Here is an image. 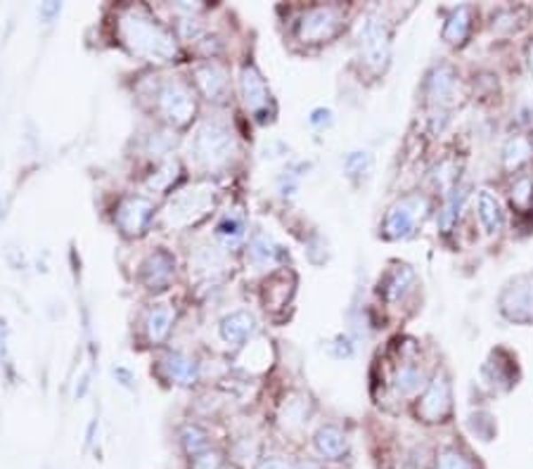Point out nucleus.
<instances>
[{
    "label": "nucleus",
    "mask_w": 533,
    "mask_h": 469,
    "mask_svg": "<svg viewBox=\"0 0 533 469\" xmlns=\"http://www.w3.org/2000/svg\"><path fill=\"white\" fill-rule=\"evenodd\" d=\"M116 34L136 58H143L154 65H169L178 58L176 36L145 8L130 5L121 10V15L116 20Z\"/></svg>",
    "instance_id": "obj_1"
},
{
    "label": "nucleus",
    "mask_w": 533,
    "mask_h": 469,
    "mask_svg": "<svg viewBox=\"0 0 533 469\" xmlns=\"http://www.w3.org/2000/svg\"><path fill=\"white\" fill-rule=\"evenodd\" d=\"M218 192L211 183H195L190 188L176 192L161 211V225L169 231H185L202 223L211 211L216 209Z\"/></svg>",
    "instance_id": "obj_2"
},
{
    "label": "nucleus",
    "mask_w": 533,
    "mask_h": 469,
    "mask_svg": "<svg viewBox=\"0 0 533 469\" xmlns=\"http://www.w3.org/2000/svg\"><path fill=\"white\" fill-rule=\"evenodd\" d=\"M157 109L173 129H185L197 116L195 90L183 79H166L157 88Z\"/></svg>",
    "instance_id": "obj_3"
},
{
    "label": "nucleus",
    "mask_w": 533,
    "mask_h": 469,
    "mask_svg": "<svg viewBox=\"0 0 533 469\" xmlns=\"http://www.w3.org/2000/svg\"><path fill=\"white\" fill-rule=\"evenodd\" d=\"M238 150L235 136L225 123L207 121L197 130L195 137V157L204 168L225 167Z\"/></svg>",
    "instance_id": "obj_4"
},
{
    "label": "nucleus",
    "mask_w": 533,
    "mask_h": 469,
    "mask_svg": "<svg viewBox=\"0 0 533 469\" xmlns=\"http://www.w3.org/2000/svg\"><path fill=\"white\" fill-rule=\"evenodd\" d=\"M358 43H361V55L365 65H370L372 69L387 66L391 52V34L382 17L368 15L363 20L358 27Z\"/></svg>",
    "instance_id": "obj_5"
},
{
    "label": "nucleus",
    "mask_w": 533,
    "mask_h": 469,
    "mask_svg": "<svg viewBox=\"0 0 533 469\" xmlns=\"http://www.w3.org/2000/svg\"><path fill=\"white\" fill-rule=\"evenodd\" d=\"M427 209H429V204H427L425 197L408 195L398 199L384 218V235L389 239L411 238L418 223H422Z\"/></svg>",
    "instance_id": "obj_6"
},
{
    "label": "nucleus",
    "mask_w": 533,
    "mask_h": 469,
    "mask_svg": "<svg viewBox=\"0 0 533 469\" xmlns=\"http://www.w3.org/2000/svg\"><path fill=\"white\" fill-rule=\"evenodd\" d=\"M500 313L510 323L533 325V275H519L500 294Z\"/></svg>",
    "instance_id": "obj_7"
},
{
    "label": "nucleus",
    "mask_w": 533,
    "mask_h": 469,
    "mask_svg": "<svg viewBox=\"0 0 533 469\" xmlns=\"http://www.w3.org/2000/svg\"><path fill=\"white\" fill-rule=\"evenodd\" d=\"M344 17L337 8H310L296 24V36L303 43H325L341 31Z\"/></svg>",
    "instance_id": "obj_8"
},
{
    "label": "nucleus",
    "mask_w": 533,
    "mask_h": 469,
    "mask_svg": "<svg viewBox=\"0 0 533 469\" xmlns=\"http://www.w3.org/2000/svg\"><path fill=\"white\" fill-rule=\"evenodd\" d=\"M453 410V394H451V379L446 372H436L434 379L427 384L425 396L418 403V418L427 425L446 422Z\"/></svg>",
    "instance_id": "obj_9"
},
{
    "label": "nucleus",
    "mask_w": 533,
    "mask_h": 469,
    "mask_svg": "<svg viewBox=\"0 0 533 469\" xmlns=\"http://www.w3.org/2000/svg\"><path fill=\"white\" fill-rule=\"evenodd\" d=\"M154 218V204L147 197L133 195L121 199L116 209V225L126 238H140L150 228Z\"/></svg>",
    "instance_id": "obj_10"
},
{
    "label": "nucleus",
    "mask_w": 533,
    "mask_h": 469,
    "mask_svg": "<svg viewBox=\"0 0 533 469\" xmlns=\"http://www.w3.org/2000/svg\"><path fill=\"white\" fill-rule=\"evenodd\" d=\"M173 277H176V259L166 249L152 252L143 261V266H140V282L150 292H164V289H169Z\"/></svg>",
    "instance_id": "obj_11"
},
{
    "label": "nucleus",
    "mask_w": 533,
    "mask_h": 469,
    "mask_svg": "<svg viewBox=\"0 0 533 469\" xmlns=\"http://www.w3.org/2000/svg\"><path fill=\"white\" fill-rule=\"evenodd\" d=\"M239 90H242L247 112L263 119L273 100H270V90H268L266 81H263L261 72L254 65H245V69L239 74Z\"/></svg>",
    "instance_id": "obj_12"
},
{
    "label": "nucleus",
    "mask_w": 533,
    "mask_h": 469,
    "mask_svg": "<svg viewBox=\"0 0 533 469\" xmlns=\"http://www.w3.org/2000/svg\"><path fill=\"white\" fill-rule=\"evenodd\" d=\"M195 86L209 102H223L231 90V79L223 66L216 62H207L195 69Z\"/></svg>",
    "instance_id": "obj_13"
},
{
    "label": "nucleus",
    "mask_w": 533,
    "mask_h": 469,
    "mask_svg": "<svg viewBox=\"0 0 533 469\" xmlns=\"http://www.w3.org/2000/svg\"><path fill=\"white\" fill-rule=\"evenodd\" d=\"M221 340L231 347H245L247 341L252 340V334L256 332V318L249 310H235L231 316H225L221 320Z\"/></svg>",
    "instance_id": "obj_14"
},
{
    "label": "nucleus",
    "mask_w": 533,
    "mask_h": 469,
    "mask_svg": "<svg viewBox=\"0 0 533 469\" xmlns=\"http://www.w3.org/2000/svg\"><path fill=\"white\" fill-rule=\"evenodd\" d=\"M313 446L320 453V457L330 462H339L344 460L346 455H349V439H346V434L334 425H325L320 426L313 436Z\"/></svg>",
    "instance_id": "obj_15"
},
{
    "label": "nucleus",
    "mask_w": 533,
    "mask_h": 469,
    "mask_svg": "<svg viewBox=\"0 0 533 469\" xmlns=\"http://www.w3.org/2000/svg\"><path fill=\"white\" fill-rule=\"evenodd\" d=\"M161 363H164V372L171 382L181 384V387H192L200 382V363L192 356L173 351Z\"/></svg>",
    "instance_id": "obj_16"
},
{
    "label": "nucleus",
    "mask_w": 533,
    "mask_h": 469,
    "mask_svg": "<svg viewBox=\"0 0 533 469\" xmlns=\"http://www.w3.org/2000/svg\"><path fill=\"white\" fill-rule=\"evenodd\" d=\"M176 323V310L169 303H157L154 309L147 310L145 316V334L152 344H164Z\"/></svg>",
    "instance_id": "obj_17"
},
{
    "label": "nucleus",
    "mask_w": 533,
    "mask_h": 469,
    "mask_svg": "<svg viewBox=\"0 0 533 469\" xmlns=\"http://www.w3.org/2000/svg\"><path fill=\"white\" fill-rule=\"evenodd\" d=\"M455 93H458V76L451 66H439L429 79V98L439 107L453 105Z\"/></svg>",
    "instance_id": "obj_18"
},
{
    "label": "nucleus",
    "mask_w": 533,
    "mask_h": 469,
    "mask_svg": "<svg viewBox=\"0 0 533 469\" xmlns=\"http://www.w3.org/2000/svg\"><path fill=\"white\" fill-rule=\"evenodd\" d=\"M476 214H479V221L486 228V232H498L503 228V209H500V202L490 190H482L476 197Z\"/></svg>",
    "instance_id": "obj_19"
},
{
    "label": "nucleus",
    "mask_w": 533,
    "mask_h": 469,
    "mask_svg": "<svg viewBox=\"0 0 533 469\" xmlns=\"http://www.w3.org/2000/svg\"><path fill=\"white\" fill-rule=\"evenodd\" d=\"M469 29H472V10L467 5L453 10L443 27V41L451 45H460L467 41Z\"/></svg>",
    "instance_id": "obj_20"
},
{
    "label": "nucleus",
    "mask_w": 533,
    "mask_h": 469,
    "mask_svg": "<svg viewBox=\"0 0 533 469\" xmlns=\"http://www.w3.org/2000/svg\"><path fill=\"white\" fill-rule=\"evenodd\" d=\"M294 287L287 285V273L282 270V273H275L270 280L263 285V306L266 309H282V306H287L289 296H292Z\"/></svg>",
    "instance_id": "obj_21"
},
{
    "label": "nucleus",
    "mask_w": 533,
    "mask_h": 469,
    "mask_svg": "<svg viewBox=\"0 0 533 469\" xmlns=\"http://www.w3.org/2000/svg\"><path fill=\"white\" fill-rule=\"evenodd\" d=\"M310 418V403L306 396H294L289 398L287 403L282 405L280 412V422L285 425V429L294 432V429H302Z\"/></svg>",
    "instance_id": "obj_22"
},
{
    "label": "nucleus",
    "mask_w": 533,
    "mask_h": 469,
    "mask_svg": "<svg viewBox=\"0 0 533 469\" xmlns=\"http://www.w3.org/2000/svg\"><path fill=\"white\" fill-rule=\"evenodd\" d=\"M531 154H533V145L529 137L524 136L512 137L503 152L505 168H507V171H517V168H521L526 161L531 160Z\"/></svg>",
    "instance_id": "obj_23"
},
{
    "label": "nucleus",
    "mask_w": 533,
    "mask_h": 469,
    "mask_svg": "<svg viewBox=\"0 0 533 469\" xmlns=\"http://www.w3.org/2000/svg\"><path fill=\"white\" fill-rule=\"evenodd\" d=\"M181 448L188 457H195L214 446H211V436L207 429H202L200 425H185L181 429Z\"/></svg>",
    "instance_id": "obj_24"
},
{
    "label": "nucleus",
    "mask_w": 533,
    "mask_h": 469,
    "mask_svg": "<svg viewBox=\"0 0 533 469\" xmlns=\"http://www.w3.org/2000/svg\"><path fill=\"white\" fill-rule=\"evenodd\" d=\"M178 178H181V164L176 160H169L147 178V188L154 190V192H169Z\"/></svg>",
    "instance_id": "obj_25"
},
{
    "label": "nucleus",
    "mask_w": 533,
    "mask_h": 469,
    "mask_svg": "<svg viewBox=\"0 0 533 469\" xmlns=\"http://www.w3.org/2000/svg\"><path fill=\"white\" fill-rule=\"evenodd\" d=\"M249 256L256 266H273L275 259L280 256V249L273 245V239L263 235V232H256L249 245Z\"/></svg>",
    "instance_id": "obj_26"
},
{
    "label": "nucleus",
    "mask_w": 533,
    "mask_h": 469,
    "mask_svg": "<svg viewBox=\"0 0 533 469\" xmlns=\"http://www.w3.org/2000/svg\"><path fill=\"white\" fill-rule=\"evenodd\" d=\"M394 391L401 394V396H411L415 391L419 389V384H422V370L418 365H412V363H405L404 368L396 370V375H394Z\"/></svg>",
    "instance_id": "obj_27"
},
{
    "label": "nucleus",
    "mask_w": 533,
    "mask_h": 469,
    "mask_svg": "<svg viewBox=\"0 0 533 469\" xmlns=\"http://www.w3.org/2000/svg\"><path fill=\"white\" fill-rule=\"evenodd\" d=\"M216 238L223 242L225 246H238L245 239V221L239 216H225L216 228Z\"/></svg>",
    "instance_id": "obj_28"
},
{
    "label": "nucleus",
    "mask_w": 533,
    "mask_h": 469,
    "mask_svg": "<svg viewBox=\"0 0 533 469\" xmlns=\"http://www.w3.org/2000/svg\"><path fill=\"white\" fill-rule=\"evenodd\" d=\"M412 282H415V273H412L411 268L408 266L396 268V270L389 275L387 287H384V292H387V299H389V301H398V299H401V296L408 292V287H411Z\"/></svg>",
    "instance_id": "obj_29"
},
{
    "label": "nucleus",
    "mask_w": 533,
    "mask_h": 469,
    "mask_svg": "<svg viewBox=\"0 0 533 469\" xmlns=\"http://www.w3.org/2000/svg\"><path fill=\"white\" fill-rule=\"evenodd\" d=\"M436 469H476L472 457L467 453H462L460 448L448 446L443 448L436 457Z\"/></svg>",
    "instance_id": "obj_30"
},
{
    "label": "nucleus",
    "mask_w": 533,
    "mask_h": 469,
    "mask_svg": "<svg viewBox=\"0 0 533 469\" xmlns=\"http://www.w3.org/2000/svg\"><path fill=\"white\" fill-rule=\"evenodd\" d=\"M510 197H512V204H514V207H519V209H529L533 202V181L531 178H529V176H521V178H517V181L512 183Z\"/></svg>",
    "instance_id": "obj_31"
},
{
    "label": "nucleus",
    "mask_w": 533,
    "mask_h": 469,
    "mask_svg": "<svg viewBox=\"0 0 533 469\" xmlns=\"http://www.w3.org/2000/svg\"><path fill=\"white\" fill-rule=\"evenodd\" d=\"M225 467V453L218 448H209L204 453L190 457L188 469H223Z\"/></svg>",
    "instance_id": "obj_32"
},
{
    "label": "nucleus",
    "mask_w": 533,
    "mask_h": 469,
    "mask_svg": "<svg viewBox=\"0 0 533 469\" xmlns=\"http://www.w3.org/2000/svg\"><path fill=\"white\" fill-rule=\"evenodd\" d=\"M460 199H458V190H455V195L451 197L446 202V207H443V211H441V228L443 231H451L455 225V221H458V216H460Z\"/></svg>",
    "instance_id": "obj_33"
},
{
    "label": "nucleus",
    "mask_w": 533,
    "mask_h": 469,
    "mask_svg": "<svg viewBox=\"0 0 533 469\" xmlns=\"http://www.w3.org/2000/svg\"><path fill=\"white\" fill-rule=\"evenodd\" d=\"M370 167V154L368 152H356V154H351L349 160H346V171L351 176L361 174L363 168Z\"/></svg>",
    "instance_id": "obj_34"
},
{
    "label": "nucleus",
    "mask_w": 533,
    "mask_h": 469,
    "mask_svg": "<svg viewBox=\"0 0 533 469\" xmlns=\"http://www.w3.org/2000/svg\"><path fill=\"white\" fill-rule=\"evenodd\" d=\"M294 465H289L287 460H282V457H268V460H263L256 469H292Z\"/></svg>",
    "instance_id": "obj_35"
},
{
    "label": "nucleus",
    "mask_w": 533,
    "mask_h": 469,
    "mask_svg": "<svg viewBox=\"0 0 533 469\" xmlns=\"http://www.w3.org/2000/svg\"><path fill=\"white\" fill-rule=\"evenodd\" d=\"M292 469H325V465L317 460H302V462H296Z\"/></svg>",
    "instance_id": "obj_36"
},
{
    "label": "nucleus",
    "mask_w": 533,
    "mask_h": 469,
    "mask_svg": "<svg viewBox=\"0 0 533 469\" xmlns=\"http://www.w3.org/2000/svg\"><path fill=\"white\" fill-rule=\"evenodd\" d=\"M526 58H529V69H531V74H533V43L526 48Z\"/></svg>",
    "instance_id": "obj_37"
}]
</instances>
